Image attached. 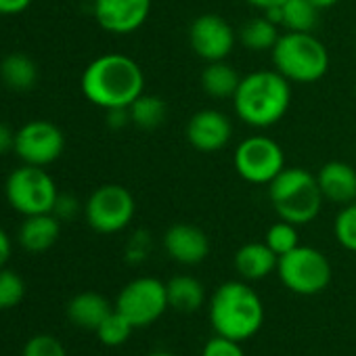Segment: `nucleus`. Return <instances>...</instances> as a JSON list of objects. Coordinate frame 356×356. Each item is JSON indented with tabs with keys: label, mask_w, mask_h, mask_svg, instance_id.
I'll use <instances>...</instances> for the list:
<instances>
[{
	"label": "nucleus",
	"mask_w": 356,
	"mask_h": 356,
	"mask_svg": "<svg viewBox=\"0 0 356 356\" xmlns=\"http://www.w3.org/2000/svg\"><path fill=\"white\" fill-rule=\"evenodd\" d=\"M130 122L140 130H155L168 118V105L157 95H140L130 107Z\"/></svg>",
	"instance_id": "25"
},
{
	"label": "nucleus",
	"mask_w": 356,
	"mask_h": 356,
	"mask_svg": "<svg viewBox=\"0 0 356 356\" xmlns=\"http://www.w3.org/2000/svg\"><path fill=\"white\" fill-rule=\"evenodd\" d=\"M268 200L281 220L296 227L310 225L323 208V193L316 183V174L304 168H283L268 185Z\"/></svg>",
	"instance_id": "4"
},
{
	"label": "nucleus",
	"mask_w": 356,
	"mask_h": 356,
	"mask_svg": "<svg viewBox=\"0 0 356 356\" xmlns=\"http://www.w3.org/2000/svg\"><path fill=\"white\" fill-rule=\"evenodd\" d=\"M113 312L107 298L97 291H82L74 296L67 304V318L82 329L97 331V327Z\"/></svg>",
	"instance_id": "19"
},
{
	"label": "nucleus",
	"mask_w": 356,
	"mask_h": 356,
	"mask_svg": "<svg viewBox=\"0 0 356 356\" xmlns=\"http://www.w3.org/2000/svg\"><path fill=\"white\" fill-rule=\"evenodd\" d=\"M237 174L252 185H270L285 168V153L270 136H248L233 155Z\"/></svg>",
	"instance_id": "9"
},
{
	"label": "nucleus",
	"mask_w": 356,
	"mask_h": 356,
	"mask_svg": "<svg viewBox=\"0 0 356 356\" xmlns=\"http://www.w3.org/2000/svg\"><path fill=\"white\" fill-rule=\"evenodd\" d=\"M0 80L15 92H28L38 82V67L28 55L11 53L0 63Z\"/></svg>",
	"instance_id": "21"
},
{
	"label": "nucleus",
	"mask_w": 356,
	"mask_h": 356,
	"mask_svg": "<svg viewBox=\"0 0 356 356\" xmlns=\"http://www.w3.org/2000/svg\"><path fill=\"white\" fill-rule=\"evenodd\" d=\"M136 327L113 308V312L97 327V337L105 343V346H122L124 341H128V337L132 335Z\"/></svg>",
	"instance_id": "26"
},
{
	"label": "nucleus",
	"mask_w": 356,
	"mask_h": 356,
	"mask_svg": "<svg viewBox=\"0 0 356 356\" xmlns=\"http://www.w3.org/2000/svg\"><path fill=\"white\" fill-rule=\"evenodd\" d=\"M80 86L82 95L105 111L130 107L145 92V74L132 57L105 53L86 65Z\"/></svg>",
	"instance_id": "1"
},
{
	"label": "nucleus",
	"mask_w": 356,
	"mask_h": 356,
	"mask_svg": "<svg viewBox=\"0 0 356 356\" xmlns=\"http://www.w3.org/2000/svg\"><path fill=\"white\" fill-rule=\"evenodd\" d=\"M151 248H153V239H151V233L145 231V229H138L130 235L128 239V245H126V260L130 264H140L149 258L151 254Z\"/></svg>",
	"instance_id": "31"
},
{
	"label": "nucleus",
	"mask_w": 356,
	"mask_h": 356,
	"mask_svg": "<svg viewBox=\"0 0 356 356\" xmlns=\"http://www.w3.org/2000/svg\"><path fill=\"white\" fill-rule=\"evenodd\" d=\"M168 304L176 312H197L206 302V287L191 275H176L165 283Z\"/></svg>",
	"instance_id": "20"
},
{
	"label": "nucleus",
	"mask_w": 356,
	"mask_h": 356,
	"mask_svg": "<svg viewBox=\"0 0 356 356\" xmlns=\"http://www.w3.org/2000/svg\"><path fill=\"white\" fill-rule=\"evenodd\" d=\"M316 183L323 197L337 206L356 202V170L348 161H327L316 172Z\"/></svg>",
	"instance_id": "16"
},
{
	"label": "nucleus",
	"mask_w": 356,
	"mask_h": 356,
	"mask_svg": "<svg viewBox=\"0 0 356 356\" xmlns=\"http://www.w3.org/2000/svg\"><path fill=\"white\" fill-rule=\"evenodd\" d=\"M245 3L250 5V7H256V9H260L262 13L264 11H268V9H275V7H281L285 0H245Z\"/></svg>",
	"instance_id": "38"
},
{
	"label": "nucleus",
	"mask_w": 356,
	"mask_h": 356,
	"mask_svg": "<svg viewBox=\"0 0 356 356\" xmlns=\"http://www.w3.org/2000/svg\"><path fill=\"white\" fill-rule=\"evenodd\" d=\"M136 212L132 193L122 185H103L90 193L84 206L86 222L101 235H113L124 231Z\"/></svg>",
	"instance_id": "8"
},
{
	"label": "nucleus",
	"mask_w": 356,
	"mask_h": 356,
	"mask_svg": "<svg viewBox=\"0 0 356 356\" xmlns=\"http://www.w3.org/2000/svg\"><path fill=\"white\" fill-rule=\"evenodd\" d=\"M264 243L277 256H283V254H287V252H291V250H296L300 245L298 227L287 222V220H279V222L268 227V231L264 235Z\"/></svg>",
	"instance_id": "27"
},
{
	"label": "nucleus",
	"mask_w": 356,
	"mask_h": 356,
	"mask_svg": "<svg viewBox=\"0 0 356 356\" xmlns=\"http://www.w3.org/2000/svg\"><path fill=\"white\" fill-rule=\"evenodd\" d=\"M275 70L296 84H314L329 72L327 47L308 32H285L270 51Z\"/></svg>",
	"instance_id": "5"
},
{
	"label": "nucleus",
	"mask_w": 356,
	"mask_h": 356,
	"mask_svg": "<svg viewBox=\"0 0 356 356\" xmlns=\"http://www.w3.org/2000/svg\"><path fill=\"white\" fill-rule=\"evenodd\" d=\"M237 36H239V42L248 51L264 53V51L275 49L281 34H279V26L262 15V17H254V19L245 22Z\"/></svg>",
	"instance_id": "24"
},
{
	"label": "nucleus",
	"mask_w": 356,
	"mask_h": 356,
	"mask_svg": "<svg viewBox=\"0 0 356 356\" xmlns=\"http://www.w3.org/2000/svg\"><path fill=\"white\" fill-rule=\"evenodd\" d=\"M11 254H13L11 239H9V235L3 229H0V268H5V264L9 262Z\"/></svg>",
	"instance_id": "37"
},
{
	"label": "nucleus",
	"mask_w": 356,
	"mask_h": 356,
	"mask_svg": "<svg viewBox=\"0 0 356 356\" xmlns=\"http://www.w3.org/2000/svg\"><path fill=\"white\" fill-rule=\"evenodd\" d=\"M277 275L289 291L314 296L331 283V264L321 250L298 245L296 250L279 256Z\"/></svg>",
	"instance_id": "7"
},
{
	"label": "nucleus",
	"mask_w": 356,
	"mask_h": 356,
	"mask_svg": "<svg viewBox=\"0 0 356 356\" xmlns=\"http://www.w3.org/2000/svg\"><path fill=\"white\" fill-rule=\"evenodd\" d=\"M22 356H67L65 346L53 335H34L24 346Z\"/></svg>",
	"instance_id": "30"
},
{
	"label": "nucleus",
	"mask_w": 356,
	"mask_h": 356,
	"mask_svg": "<svg viewBox=\"0 0 356 356\" xmlns=\"http://www.w3.org/2000/svg\"><path fill=\"white\" fill-rule=\"evenodd\" d=\"M202 88L212 99H233L237 92V86L241 82V76L237 70L227 61H212L202 72Z\"/></svg>",
	"instance_id": "22"
},
{
	"label": "nucleus",
	"mask_w": 356,
	"mask_h": 356,
	"mask_svg": "<svg viewBox=\"0 0 356 356\" xmlns=\"http://www.w3.org/2000/svg\"><path fill=\"white\" fill-rule=\"evenodd\" d=\"M235 28L216 13H204L193 19L189 28V44L191 51L204 59L206 63L212 61H227L237 42Z\"/></svg>",
	"instance_id": "12"
},
{
	"label": "nucleus",
	"mask_w": 356,
	"mask_h": 356,
	"mask_svg": "<svg viewBox=\"0 0 356 356\" xmlns=\"http://www.w3.org/2000/svg\"><path fill=\"white\" fill-rule=\"evenodd\" d=\"M237 118L258 130L279 124L291 105V82L277 70H258L241 78L233 97Z\"/></svg>",
	"instance_id": "2"
},
{
	"label": "nucleus",
	"mask_w": 356,
	"mask_h": 356,
	"mask_svg": "<svg viewBox=\"0 0 356 356\" xmlns=\"http://www.w3.org/2000/svg\"><path fill=\"white\" fill-rule=\"evenodd\" d=\"M13 147H15V132L5 122H0V155L9 153Z\"/></svg>",
	"instance_id": "36"
},
{
	"label": "nucleus",
	"mask_w": 356,
	"mask_h": 356,
	"mask_svg": "<svg viewBox=\"0 0 356 356\" xmlns=\"http://www.w3.org/2000/svg\"><path fill=\"white\" fill-rule=\"evenodd\" d=\"M151 5V0H95L92 13L105 32L126 36L145 26Z\"/></svg>",
	"instance_id": "13"
},
{
	"label": "nucleus",
	"mask_w": 356,
	"mask_h": 356,
	"mask_svg": "<svg viewBox=\"0 0 356 356\" xmlns=\"http://www.w3.org/2000/svg\"><path fill=\"white\" fill-rule=\"evenodd\" d=\"M61 235V220L55 214H36L26 216L19 227V245L32 254H42L51 250Z\"/></svg>",
	"instance_id": "17"
},
{
	"label": "nucleus",
	"mask_w": 356,
	"mask_h": 356,
	"mask_svg": "<svg viewBox=\"0 0 356 356\" xmlns=\"http://www.w3.org/2000/svg\"><path fill=\"white\" fill-rule=\"evenodd\" d=\"M333 235L343 250L356 254V202L341 206L333 222Z\"/></svg>",
	"instance_id": "28"
},
{
	"label": "nucleus",
	"mask_w": 356,
	"mask_h": 356,
	"mask_svg": "<svg viewBox=\"0 0 356 356\" xmlns=\"http://www.w3.org/2000/svg\"><path fill=\"white\" fill-rule=\"evenodd\" d=\"M130 122V109L128 107H113V109H107V126L113 128V130H120V128H126Z\"/></svg>",
	"instance_id": "34"
},
{
	"label": "nucleus",
	"mask_w": 356,
	"mask_h": 356,
	"mask_svg": "<svg viewBox=\"0 0 356 356\" xmlns=\"http://www.w3.org/2000/svg\"><path fill=\"white\" fill-rule=\"evenodd\" d=\"M26 296L24 279L9 268H0V310L17 306Z\"/></svg>",
	"instance_id": "29"
},
{
	"label": "nucleus",
	"mask_w": 356,
	"mask_h": 356,
	"mask_svg": "<svg viewBox=\"0 0 356 356\" xmlns=\"http://www.w3.org/2000/svg\"><path fill=\"white\" fill-rule=\"evenodd\" d=\"M78 212H80V202L70 193H59L51 214H55L61 222H67V220H74Z\"/></svg>",
	"instance_id": "33"
},
{
	"label": "nucleus",
	"mask_w": 356,
	"mask_h": 356,
	"mask_svg": "<svg viewBox=\"0 0 356 356\" xmlns=\"http://www.w3.org/2000/svg\"><path fill=\"white\" fill-rule=\"evenodd\" d=\"M321 22V9L310 0H285L281 5V26L285 32L314 34Z\"/></svg>",
	"instance_id": "23"
},
{
	"label": "nucleus",
	"mask_w": 356,
	"mask_h": 356,
	"mask_svg": "<svg viewBox=\"0 0 356 356\" xmlns=\"http://www.w3.org/2000/svg\"><path fill=\"white\" fill-rule=\"evenodd\" d=\"M65 136L61 128L49 120H32L15 132L13 151L24 163L47 168L63 155Z\"/></svg>",
	"instance_id": "11"
},
{
	"label": "nucleus",
	"mask_w": 356,
	"mask_h": 356,
	"mask_svg": "<svg viewBox=\"0 0 356 356\" xmlns=\"http://www.w3.org/2000/svg\"><path fill=\"white\" fill-rule=\"evenodd\" d=\"M161 245L172 260L185 266H195L210 256L208 235L200 227L189 222H176L165 229Z\"/></svg>",
	"instance_id": "15"
},
{
	"label": "nucleus",
	"mask_w": 356,
	"mask_h": 356,
	"mask_svg": "<svg viewBox=\"0 0 356 356\" xmlns=\"http://www.w3.org/2000/svg\"><path fill=\"white\" fill-rule=\"evenodd\" d=\"M241 341L222 337V335H214L202 350V356H245L243 348L239 346Z\"/></svg>",
	"instance_id": "32"
},
{
	"label": "nucleus",
	"mask_w": 356,
	"mask_h": 356,
	"mask_svg": "<svg viewBox=\"0 0 356 356\" xmlns=\"http://www.w3.org/2000/svg\"><path fill=\"white\" fill-rule=\"evenodd\" d=\"M354 88H356V84H354Z\"/></svg>",
	"instance_id": "41"
},
{
	"label": "nucleus",
	"mask_w": 356,
	"mask_h": 356,
	"mask_svg": "<svg viewBox=\"0 0 356 356\" xmlns=\"http://www.w3.org/2000/svg\"><path fill=\"white\" fill-rule=\"evenodd\" d=\"M279 256L262 241L245 243L235 254V270L243 281H260L277 270Z\"/></svg>",
	"instance_id": "18"
},
{
	"label": "nucleus",
	"mask_w": 356,
	"mask_h": 356,
	"mask_svg": "<svg viewBox=\"0 0 356 356\" xmlns=\"http://www.w3.org/2000/svg\"><path fill=\"white\" fill-rule=\"evenodd\" d=\"M312 5H316L321 11H325V9H331V7H335L339 0H310Z\"/></svg>",
	"instance_id": "39"
},
{
	"label": "nucleus",
	"mask_w": 356,
	"mask_h": 356,
	"mask_svg": "<svg viewBox=\"0 0 356 356\" xmlns=\"http://www.w3.org/2000/svg\"><path fill=\"white\" fill-rule=\"evenodd\" d=\"M185 136L200 153H216L233 138V124L229 115L218 109H200L187 122Z\"/></svg>",
	"instance_id": "14"
},
{
	"label": "nucleus",
	"mask_w": 356,
	"mask_h": 356,
	"mask_svg": "<svg viewBox=\"0 0 356 356\" xmlns=\"http://www.w3.org/2000/svg\"><path fill=\"white\" fill-rule=\"evenodd\" d=\"M32 5V0H0V15H19Z\"/></svg>",
	"instance_id": "35"
},
{
	"label": "nucleus",
	"mask_w": 356,
	"mask_h": 356,
	"mask_svg": "<svg viewBox=\"0 0 356 356\" xmlns=\"http://www.w3.org/2000/svg\"><path fill=\"white\" fill-rule=\"evenodd\" d=\"M147 356H174V354H170V352H163V350H157V352H151V354H147Z\"/></svg>",
	"instance_id": "40"
},
{
	"label": "nucleus",
	"mask_w": 356,
	"mask_h": 356,
	"mask_svg": "<svg viewBox=\"0 0 356 356\" xmlns=\"http://www.w3.org/2000/svg\"><path fill=\"white\" fill-rule=\"evenodd\" d=\"M165 283L155 277H138L124 285L118 293L115 310L122 312L134 327H147L155 323L168 310Z\"/></svg>",
	"instance_id": "10"
},
{
	"label": "nucleus",
	"mask_w": 356,
	"mask_h": 356,
	"mask_svg": "<svg viewBox=\"0 0 356 356\" xmlns=\"http://www.w3.org/2000/svg\"><path fill=\"white\" fill-rule=\"evenodd\" d=\"M264 323V304L258 291L245 281H227L210 298V325L216 335L245 341Z\"/></svg>",
	"instance_id": "3"
},
{
	"label": "nucleus",
	"mask_w": 356,
	"mask_h": 356,
	"mask_svg": "<svg viewBox=\"0 0 356 356\" xmlns=\"http://www.w3.org/2000/svg\"><path fill=\"white\" fill-rule=\"evenodd\" d=\"M5 195L15 212L24 216H36L53 212L59 191L53 176L44 168L24 163L9 174Z\"/></svg>",
	"instance_id": "6"
}]
</instances>
